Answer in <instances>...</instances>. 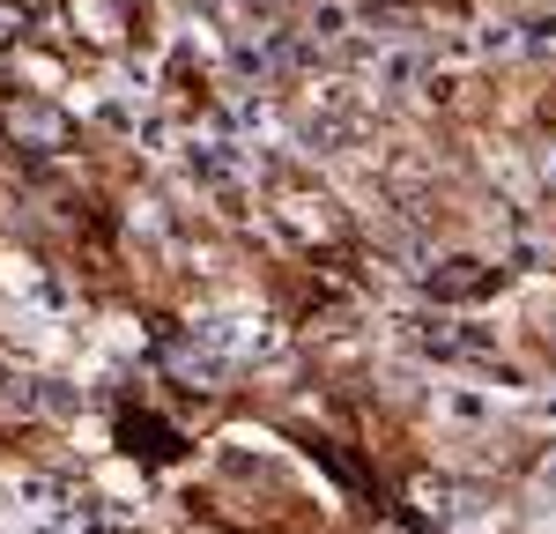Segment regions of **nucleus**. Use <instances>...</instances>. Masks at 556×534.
I'll return each mask as SVG.
<instances>
[{"mask_svg":"<svg viewBox=\"0 0 556 534\" xmlns=\"http://www.w3.org/2000/svg\"><path fill=\"white\" fill-rule=\"evenodd\" d=\"M534 408H542V416H556V394H549V400H534Z\"/></svg>","mask_w":556,"mask_h":534,"instance_id":"obj_11","label":"nucleus"},{"mask_svg":"<svg viewBox=\"0 0 556 534\" xmlns=\"http://www.w3.org/2000/svg\"><path fill=\"white\" fill-rule=\"evenodd\" d=\"M8 127H15V141H30V149H60V141H67V119H60L52 104H15Z\"/></svg>","mask_w":556,"mask_h":534,"instance_id":"obj_8","label":"nucleus"},{"mask_svg":"<svg viewBox=\"0 0 556 534\" xmlns=\"http://www.w3.org/2000/svg\"><path fill=\"white\" fill-rule=\"evenodd\" d=\"M416 505H424L438 527H460V534L497 527V505H482L475 490H453V483H416Z\"/></svg>","mask_w":556,"mask_h":534,"instance_id":"obj_4","label":"nucleus"},{"mask_svg":"<svg viewBox=\"0 0 556 534\" xmlns=\"http://www.w3.org/2000/svg\"><path fill=\"white\" fill-rule=\"evenodd\" d=\"M430 408H438V423L460 431V438H482V431L497 423V394H490V386H468V379H445V386L430 394Z\"/></svg>","mask_w":556,"mask_h":534,"instance_id":"obj_3","label":"nucleus"},{"mask_svg":"<svg viewBox=\"0 0 556 534\" xmlns=\"http://www.w3.org/2000/svg\"><path fill=\"white\" fill-rule=\"evenodd\" d=\"M0 290H8V297H23V312H60V305H67L38 260H0Z\"/></svg>","mask_w":556,"mask_h":534,"instance_id":"obj_5","label":"nucleus"},{"mask_svg":"<svg viewBox=\"0 0 556 534\" xmlns=\"http://www.w3.org/2000/svg\"><path fill=\"white\" fill-rule=\"evenodd\" d=\"M15 30H23V8H8V0H0V44L15 38Z\"/></svg>","mask_w":556,"mask_h":534,"instance_id":"obj_9","label":"nucleus"},{"mask_svg":"<svg viewBox=\"0 0 556 534\" xmlns=\"http://www.w3.org/2000/svg\"><path fill=\"white\" fill-rule=\"evenodd\" d=\"M193 349L223 356V364H260V356L282 349V334H275V319L253 305H223V312H201L193 319Z\"/></svg>","mask_w":556,"mask_h":534,"instance_id":"obj_2","label":"nucleus"},{"mask_svg":"<svg viewBox=\"0 0 556 534\" xmlns=\"http://www.w3.org/2000/svg\"><path fill=\"white\" fill-rule=\"evenodd\" d=\"M67 15H75V38H89V44L127 38V0H75Z\"/></svg>","mask_w":556,"mask_h":534,"instance_id":"obj_6","label":"nucleus"},{"mask_svg":"<svg viewBox=\"0 0 556 534\" xmlns=\"http://www.w3.org/2000/svg\"><path fill=\"white\" fill-rule=\"evenodd\" d=\"M534 490H542V497H556V453L542 460V468H534Z\"/></svg>","mask_w":556,"mask_h":534,"instance_id":"obj_10","label":"nucleus"},{"mask_svg":"<svg viewBox=\"0 0 556 534\" xmlns=\"http://www.w3.org/2000/svg\"><path fill=\"white\" fill-rule=\"evenodd\" d=\"M371 119H379V97L364 82H312L304 112L290 119V141L304 156H349L371 134Z\"/></svg>","mask_w":556,"mask_h":534,"instance_id":"obj_1","label":"nucleus"},{"mask_svg":"<svg viewBox=\"0 0 556 534\" xmlns=\"http://www.w3.org/2000/svg\"><path fill=\"white\" fill-rule=\"evenodd\" d=\"M275 223H282L290 238H327V230H334V208H327L319 193H282V201H275Z\"/></svg>","mask_w":556,"mask_h":534,"instance_id":"obj_7","label":"nucleus"}]
</instances>
